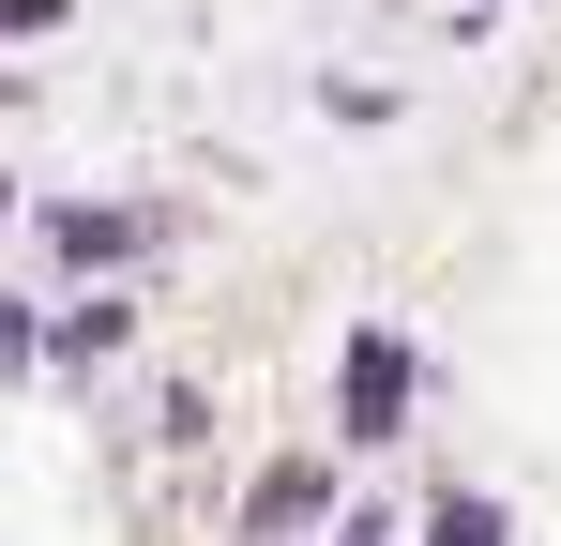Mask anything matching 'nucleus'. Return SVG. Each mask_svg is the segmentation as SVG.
Instances as JSON below:
<instances>
[{
    "label": "nucleus",
    "instance_id": "nucleus-1",
    "mask_svg": "<svg viewBox=\"0 0 561 546\" xmlns=\"http://www.w3.org/2000/svg\"><path fill=\"white\" fill-rule=\"evenodd\" d=\"M410 379H425V364H410V334H350V379H334V441H394V425H410Z\"/></svg>",
    "mask_w": 561,
    "mask_h": 546
},
{
    "label": "nucleus",
    "instance_id": "nucleus-2",
    "mask_svg": "<svg viewBox=\"0 0 561 546\" xmlns=\"http://www.w3.org/2000/svg\"><path fill=\"white\" fill-rule=\"evenodd\" d=\"M137 243H168V213H106V197H61L46 213V259H77V273H122Z\"/></svg>",
    "mask_w": 561,
    "mask_h": 546
},
{
    "label": "nucleus",
    "instance_id": "nucleus-3",
    "mask_svg": "<svg viewBox=\"0 0 561 546\" xmlns=\"http://www.w3.org/2000/svg\"><path fill=\"white\" fill-rule=\"evenodd\" d=\"M304 516H319V455H274V470H259V501H243V532L274 546V532H304Z\"/></svg>",
    "mask_w": 561,
    "mask_h": 546
},
{
    "label": "nucleus",
    "instance_id": "nucleus-4",
    "mask_svg": "<svg viewBox=\"0 0 561 546\" xmlns=\"http://www.w3.org/2000/svg\"><path fill=\"white\" fill-rule=\"evenodd\" d=\"M425 546H501V501H470V486H440V501H425Z\"/></svg>",
    "mask_w": 561,
    "mask_h": 546
},
{
    "label": "nucleus",
    "instance_id": "nucleus-5",
    "mask_svg": "<svg viewBox=\"0 0 561 546\" xmlns=\"http://www.w3.org/2000/svg\"><path fill=\"white\" fill-rule=\"evenodd\" d=\"M122 334H137V304H122V288H92V304L61 319V350H77V364H92V350H122Z\"/></svg>",
    "mask_w": 561,
    "mask_h": 546
},
{
    "label": "nucleus",
    "instance_id": "nucleus-6",
    "mask_svg": "<svg viewBox=\"0 0 561 546\" xmlns=\"http://www.w3.org/2000/svg\"><path fill=\"white\" fill-rule=\"evenodd\" d=\"M334 546H394V516H350V532H334Z\"/></svg>",
    "mask_w": 561,
    "mask_h": 546
},
{
    "label": "nucleus",
    "instance_id": "nucleus-7",
    "mask_svg": "<svg viewBox=\"0 0 561 546\" xmlns=\"http://www.w3.org/2000/svg\"><path fill=\"white\" fill-rule=\"evenodd\" d=\"M0 213H15V182H0Z\"/></svg>",
    "mask_w": 561,
    "mask_h": 546
},
{
    "label": "nucleus",
    "instance_id": "nucleus-8",
    "mask_svg": "<svg viewBox=\"0 0 561 546\" xmlns=\"http://www.w3.org/2000/svg\"><path fill=\"white\" fill-rule=\"evenodd\" d=\"M0 91H15V77H0Z\"/></svg>",
    "mask_w": 561,
    "mask_h": 546
}]
</instances>
